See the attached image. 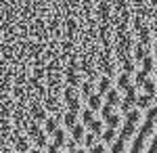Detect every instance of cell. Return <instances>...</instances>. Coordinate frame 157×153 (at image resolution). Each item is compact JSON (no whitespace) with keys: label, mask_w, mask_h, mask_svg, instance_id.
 Listing matches in <instances>:
<instances>
[{"label":"cell","mask_w":157,"mask_h":153,"mask_svg":"<svg viewBox=\"0 0 157 153\" xmlns=\"http://www.w3.org/2000/svg\"><path fill=\"white\" fill-rule=\"evenodd\" d=\"M155 122H157V103L147 107V116H145V124H143V128L138 130V134H136V139H134L132 147H130V153H143L145 149V141L149 139V134L153 132L155 128Z\"/></svg>","instance_id":"6da1fadb"},{"label":"cell","mask_w":157,"mask_h":153,"mask_svg":"<svg viewBox=\"0 0 157 153\" xmlns=\"http://www.w3.org/2000/svg\"><path fill=\"white\" fill-rule=\"evenodd\" d=\"M78 90H80V99H82V101H86V96H88V94L94 92V82L84 78V80L80 82V86H78Z\"/></svg>","instance_id":"7a4b0ae2"},{"label":"cell","mask_w":157,"mask_h":153,"mask_svg":"<svg viewBox=\"0 0 157 153\" xmlns=\"http://www.w3.org/2000/svg\"><path fill=\"white\" fill-rule=\"evenodd\" d=\"M50 136H52V145H55V147H63V145H65V141H67V134H65V130L61 128H55L52 130V132H50Z\"/></svg>","instance_id":"3957f363"},{"label":"cell","mask_w":157,"mask_h":153,"mask_svg":"<svg viewBox=\"0 0 157 153\" xmlns=\"http://www.w3.org/2000/svg\"><path fill=\"white\" fill-rule=\"evenodd\" d=\"M103 96H105V103H111L113 107H117V105H120V101H121L120 88H113V86H111V88H109V90L103 94Z\"/></svg>","instance_id":"277c9868"},{"label":"cell","mask_w":157,"mask_h":153,"mask_svg":"<svg viewBox=\"0 0 157 153\" xmlns=\"http://www.w3.org/2000/svg\"><path fill=\"white\" fill-rule=\"evenodd\" d=\"M61 122H63V126H65V130H69L78 122V111H71V109H65L63 111V118H61Z\"/></svg>","instance_id":"5b68a950"},{"label":"cell","mask_w":157,"mask_h":153,"mask_svg":"<svg viewBox=\"0 0 157 153\" xmlns=\"http://www.w3.org/2000/svg\"><path fill=\"white\" fill-rule=\"evenodd\" d=\"M101 105H103V96H101L98 92H92V94L86 96V107H90L92 111H98Z\"/></svg>","instance_id":"8992f818"},{"label":"cell","mask_w":157,"mask_h":153,"mask_svg":"<svg viewBox=\"0 0 157 153\" xmlns=\"http://www.w3.org/2000/svg\"><path fill=\"white\" fill-rule=\"evenodd\" d=\"M69 132H71V139L75 143H82V139H84V134H86V124H73L71 128H69Z\"/></svg>","instance_id":"52a82bcc"},{"label":"cell","mask_w":157,"mask_h":153,"mask_svg":"<svg viewBox=\"0 0 157 153\" xmlns=\"http://www.w3.org/2000/svg\"><path fill=\"white\" fill-rule=\"evenodd\" d=\"M73 96H80V90H78V86H71V84H65L63 86V90H61V99L67 103L69 99H73Z\"/></svg>","instance_id":"ba28073f"},{"label":"cell","mask_w":157,"mask_h":153,"mask_svg":"<svg viewBox=\"0 0 157 153\" xmlns=\"http://www.w3.org/2000/svg\"><path fill=\"white\" fill-rule=\"evenodd\" d=\"M134 134H136V124H132V122H126V124L121 126V130H120V136L124 139V141H130Z\"/></svg>","instance_id":"9c48e42d"},{"label":"cell","mask_w":157,"mask_h":153,"mask_svg":"<svg viewBox=\"0 0 157 153\" xmlns=\"http://www.w3.org/2000/svg\"><path fill=\"white\" fill-rule=\"evenodd\" d=\"M34 143H36V149L44 151V149H46V145H48V134L40 128V130H38V134L34 136Z\"/></svg>","instance_id":"30bf717a"},{"label":"cell","mask_w":157,"mask_h":153,"mask_svg":"<svg viewBox=\"0 0 157 153\" xmlns=\"http://www.w3.org/2000/svg\"><path fill=\"white\" fill-rule=\"evenodd\" d=\"M111 80H113V78H109V76H98V88H97V90H98V94H101V96H103V94L111 88V84H113Z\"/></svg>","instance_id":"8fae6325"},{"label":"cell","mask_w":157,"mask_h":153,"mask_svg":"<svg viewBox=\"0 0 157 153\" xmlns=\"http://www.w3.org/2000/svg\"><path fill=\"white\" fill-rule=\"evenodd\" d=\"M140 63H143V69H145V71H149V73H151V71L155 69V57H153V53L149 50V53H147L145 57L140 59Z\"/></svg>","instance_id":"7c38bea8"},{"label":"cell","mask_w":157,"mask_h":153,"mask_svg":"<svg viewBox=\"0 0 157 153\" xmlns=\"http://www.w3.org/2000/svg\"><path fill=\"white\" fill-rule=\"evenodd\" d=\"M151 103H153V96H149L147 92L145 94H138V96H136V101H134V105L138 107V109H147Z\"/></svg>","instance_id":"4fadbf2b"},{"label":"cell","mask_w":157,"mask_h":153,"mask_svg":"<svg viewBox=\"0 0 157 153\" xmlns=\"http://www.w3.org/2000/svg\"><path fill=\"white\" fill-rule=\"evenodd\" d=\"M134 57L132 59L136 61V63H140V59H143V57H145L147 53H149V46H145V44H140V42H138V44H134Z\"/></svg>","instance_id":"5bb4252c"},{"label":"cell","mask_w":157,"mask_h":153,"mask_svg":"<svg viewBox=\"0 0 157 153\" xmlns=\"http://www.w3.org/2000/svg\"><path fill=\"white\" fill-rule=\"evenodd\" d=\"M140 120H143V113H140V109H138L136 105H134L132 109H130V111L126 113V122H132V124H138Z\"/></svg>","instance_id":"9a60e30c"},{"label":"cell","mask_w":157,"mask_h":153,"mask_svg":"<svg viewBox=\"0 0 157 153\" xmlns=\"http://www.w3.org/2000/svg\"><path fill=\"white\" fill-rule=\"evenodd\" d=\"M124 92H126V101L134 103L136 96H138V86H136V84H128V86L124 88Z\"/></svg>","instance_id":"2e32d148"},{"label":"cell","mask_w":157,"mask_h":153,"mask_svg":"<svg viewBox=\"0 0 157 153\" xmlns=\"http://www.w3.org/2000/svg\"><path fill=\"white\" fill-rule=\"evenodd\" d=\"M140 88H143V90H145L149 96H155V92H157V82H155V80H149V78H147Z\"/></svg>","instance_id":"e0dca14e"},{"label":"cell","mask_w":157,"mask_h":153,"mask_svg":"<svg viewBox=\"0 0 157 153\" xmlns=\"http://www.w3.org/2000/svg\"><path fill=\"white\" fill-rule=\"evenodd\" d=\"M105 124H107L109 128H117L121 124V113H111V116H107L105 118Z\"/></svg>","instance_id":"ac0fdd59"},{"label":"cell","mask_w":157,"mask_h":153,"mask_svg":"<svg viewBox=\"0 0 157 153\" xmlns=\"http://www.w3.org/2000/svg\"><path fill=\"white\" fill-rule=\"evenodd\" d=\"M124 151H126V141H124L121 136L113 139V147H111V151H109V153H124Z\"/></svg>","instance_id":"d6986e66"},{"label":"cell","mask_w":157,"mask_h":153,"mask_svg":"<svg viewBox=\"0 0 157 153\" xmlns=\"http://www.w3.org/2000/svg\"><path fill=\"white\" fill-rule=\"evenodd\" d=\"M117 76V88L124 90L128 84H130V73H126V71H120V73H115Z\"/></svg>","instance_id":"ffe728a7"},{"label":"cell","mask_w":157,"mask_h":153,"mask_svg":"<svg viewBox=\"0 0 157 153\" xmlns=\"http://www.w3.org/2000/svg\"><path fill=\"white\" fill-rule=\"evenodd\" d=\"M121 71H126V73H134V71H136V61L130 59V57L124 59V61H121Z\"/></svg>","instance_id":"44dd1931"},{"label":"cell","mask_w":157,"mask_h":153,"mask_svg":"<svg viewBox=\"0 0 157 153\" xmlns=\"http://www.w3.org/2000/svg\"><path fill=\"white\" fill-rule=\"evenodd\" d=\"M113 139H115V128H103V132H101V141L103 143H113Z\"/></svg>","instance_id":"7402d4cb"},{"label":"cell","mask_w":157,"mask_h":153,"mask_svg":"<svg viewBox=\"0 0 157 153\" xmlns=\"http://www.w3.org/2000/svg\"><path fill=\"white\" fill-rule=\"evenodd\" d=\"M88 128H90V132H94V134L101 136V132L105 128V122H103V120H92V122L88 124Z\"/></svg>","instance_id":"603a6c76"},{"label":"cell","mask_w":157,"mask_h":153,"mask_svg":"<svg viewBox=\"0 0 157 153\" xmlns=\"http://www.w3.org/2000/svg\"><path fill=\"white\" fill-rule=\"evenodd\" d=\"M97 141H101V136H98V134H94V132H88V134H84V139H82V143L86 145V149H90V147H92Z\"/></svg>","instance_id":"cb8c5ba5"},{"label":"cell","mask_w":157,"mask_h":153,"mask_svg":"<svg viewBox=\"0 0 157 153\" xmlns=\"http://www.w3.org/2000/svg\"><path fill=\"white\" fill-rule=\"evenodd\" d=\"M147 78H149V71H145V69H138V71H134V84L140 88L143 86V82H145Z\"/></svg>","instance_id":"d4e9b609"},{"label":"cell","mask_w":157,"mask_h":153,"mask_svg":"<svg viewBox=\"0 0 157 153\" xmlns=\"http://www.w3.org/2000/svg\"><path fill=\"white\" fill-rule=\"evenodd\" d=\"M65 105H67V109H71V111H78V113H80V109H82V99H80V96H73V99H69Z\"/></svg>","instance_id":"484cf974"},{"label":"cell","mask_w":157,"mask_h":153,"mask_svg":"<svg viewBox=\"0 0 157 153\" xmlns=\"http://www.w3.org/2000/svg\"><path fill=\"white\" fill-rule=\"evenodd\" d=\"M80 111H82V124L88 126V124L94 120V111H92L90 107H84V109H80Z\"/></svg>","instance_id":"4316f807"},{"label":"cell","mask_w":157,"mask_h":153,"mask_svg":"<svg viewBox=\"0 0 157 153\" xmlns=\"http://www.w3.org/2000/svg\"><path fill=\"white\" fill-rule=\"evenodd\" d=\"M98 111H101V118H103V122H105V118L113 113V105H111V103H105V105H101Z\"/></svg>","instance_id":"83f0119b"},{"label":"cell","mask_w":157,"mask_h":153,"mask_svg":"<svg viewBox=\"0 0 157 153\" xmlns=\"http://www.w3.org/2000/svg\"><path fill=\"white\" fill-rule=\"evenodd\" d=\"M90 153H107V143H94L92 147H90Z\"/></svg>","instance_id":"f1b7e54d"},{"label":"cell","mask_w":157,"mask_h":153,"mask_svg":"<svg viewBox=\"0 0 157 153\" xmlns=\"http://www.w3.org/2000/svg\"><path fill=\"white\" fill-rule=\"evenodd\" d=\"M117 107L121 109V116H126V113L134 107V103H130V101H126V99H124V101H120V105H117Z\"/></svg>","instance_id":"f546056e"},{"label":"cell","mask_w":157,"mask_h":153,"mask_svg":"<svg viewBox=\"0 0 157 153\" xmlns=\"http://www.w3.org/2000/svg\"><path fill=\"white\" fill-rule=\"evenodd\" d=\"M147 153H157V134H155V139H153V143H151V147H149Z\"/></svg>","instance_id":"4dcf8cb0"},{"label":"cell","mask_w":157,"mask_h":153,"mask_svg":"<svg viewBox=\"0 0 157 153\" xmlns=\"http://www.w3.org/2000/svg\"><path fill=\"white\" fill-rule=\"evenodd\" d=\"M46 151H48V153H57V151H59V147H55L52 143H48V145H46Z\"/></svg>","instance_id":"1f68e13d"},{"label":"cell","mask_w":157,"mask_h":153,"mask_svg":"<svg viewBox=\"0 0 157 153\" xmlns=\"http://www.w3.org/2000/svg\"><path fill=\"white\" fill-rule=\"evenodd\" d=\"M27 153H42V151H40V149H36V147H29V151H27Z\"/></svg>","instance_id":"d6a6232c"},{"label":"cell","mask_w":157,"mask_h":153,"mask_svg":"<svg viewBox=\"0 0 157 153\" xmlns=\"http://www.w3.org/2000/svg\"><path fill=\"white\" fill-rule=\"evenodd\" d=\"M153 57L157 59V40H155V46H153Z\"/></svg>","instance_id":"836d02e7"},{"label":"cell","mask_w":157,"mask_h":153,"mask_svg":"<svg viewBox=\"0 0 157 153\" xmlns=\"http://www.w3.org/2000/svg\"><path fill=\"white\" fill-rule=\"evenodd\" d=\"M73 153H88V151H86V149H75Z\"/></svg>","instance_id":"e575fe53"},{"label":"cell","mask_w":157,"mask_h":153,"mask_svg":"<svg viewBox=\"0 0 157 153\" xmlns=\"http://www.w3.org/2000/svg\"><path fill=\"white\" fill-rule=\"evenodd\" d=\"M153 73H155V82H157V69H153Z\"/></svg>","instance_id":"d590c367"},{"label":"cell","mask_w":157,"mask_h":153,"mask_svg":"<svg viewBox=\"0 0 157 153\" xmlns=\"http://www.w3.org/2000/svg\"><path fill=\"white\" fill-rule=\"evenodd\" d=\"M153 99H155V103H157V92H155V96H153Z\"/></svg>","instance_id":"8d00e7d4"},{"label":"cell","mask_w":157,"mask_h":153,"mask_svg":"<svg viewBox=\"0 0 157 153\" xmlns=\"http://www.w3.org/2000/svg\"><path fill=\"white\" fill-rule=\"evenodd\" d=\"M15 153H19V151H15Z\"/></svg>","instance_id":"74e56055"},{"label":"cell","mask_w":157,"mask_h":153,"mask_svg":"<svg viewBox=\"0 0 157 153\" xmlns=\"http://www.w3.org/2000/svg\"><path fill=\"white\" fill-rule=\"evenodd\" d=\"M57 153H61V151H57Z\"/></svg>","instance_id":"f35d334b"}]
</instances>
